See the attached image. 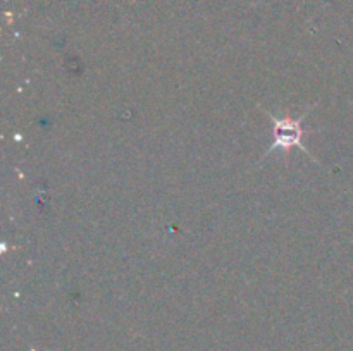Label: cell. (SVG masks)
<instances>
[{
  "label": "cell",
  "instance_id": "cell-1",
  "mask_svg": "<svg viewBox=\"0 0 353 351\" xmlns=\"http://www.w3.org/2000/svg\"><path fill=\"white\" fill-rule=\"evenodd\" d=\"M310 109H312V107H310ZM310 109L307 110V112H310ZM307 112H303L299 119H279V117L272 116L271 112L265 110V114L271 117L272 126H274V141H272L271 148H269L268 153H265L264 157H268V155L274 150H288V148L296 147L299 150L305 151L310 158H314L312 155L309 153V150L305 148V145H303V134H305V131H303V119H305ZM314 160H316V158H314Z\"/></svg>",
  "mask_w": 353,
  "mask_h": 351
}]
</instances>
